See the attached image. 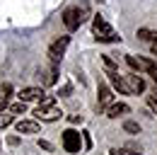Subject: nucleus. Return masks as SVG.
<instances>
[{
	"label": "nucleus",
	"mask_w": 157,
	"mask_h": 155,
	"mask_svg": "<svg viewBox=\"0 0 157 155\" xmlns=\"http://www.w3.org/2000/svg\"><path fill=\"white\" fill-rule=\"evenodd\" d=\"M106 75H109V82H111V87H114V90H118L121 95H133V92H131V85H128V78L121 75L116 68H111Z\"/></svg>",
	"instance_id": "obj_5"
},
{
	"label": "nucleus",
	"mask_w": 157,
	"mask_h": 155,
	"mask_svg": "<svg viewBox=\"0 0 157 155\" xmlns=\"http://www.w3.org/2000/svg\"><path fill=\"white\" fill-rule=\"evenodd\" d=\"M63 148H65V153H80L82 150V136L75 131V129H68V131H63Z\"/></svg>",
	"instance_id": "obj_4"
},
{
	"label": "nucleus",
	"mask_w": 157,
	"mask_h": 155,
	"mask_svg": "<svg viewBox=\"0 0 157 155\" xmlns=\"http://www.w3.org/2000/svg\"><path fill=\"white\" fill-rule=\"evenodd\" d=\"M111 155H136V153H131V150H123V148H114V150H111Z\"/></svg>",
	"instance_id": "obj_20"
},
{
	"label": "nucleus",
	"mask_w": 157,
	"mask_h": 155,
	"mask_svg": "<svg viewBox=\"0 0 157 155\" xmlns=\"http://www.w3.org/2000/svg\"><path fill=\"white\" fill-rule=\"evenodd\" d=\"M12 112H0V129H5V126H10L12 124Z\"/></svg>",
	"instance_id": "obj_14"
},
{
	"label": "nucleus",
	"mask_w": 157,
	"mask_h": 155,
	"mask_svg": "<svg viewBox=\"0 0 157 155\" xmlns=\"http://www.w3.org/2000/svg\"><path fill=\"white\" fill-rule=\"evenodd\" d=\"M60 114H63V112L56 107L53 97H41L39 107H36V112H34V116L41 119V121H56V119H60Z\"/></svg>",
	"instance_id": "obj_2"
},
{
	"label": "nucleus",
	"mask_w": 157,
	"mask_h": 155,
	"mask_svg": "<svg viewBox=\"0 0 157 155\" xmlns=\"http://www.w3.org/2000/svg\"><path fill=\"white\" fill-rule=\"evenodd\" d=\"M147 75L152 78V80H155V85H157V66H155V63H152V66L147 68Z\"/></svg>",
	"instance_id": "obj_19"
},
{
	"label": "nucleus",
	"mask_w": 157,
	"mask_h": 155,
	"mask_svg": "<svg viewBox=\"0 0 157 155\" xmlns=\"http://www.w3.org/2000/svg\"><path fill=\"white\" fill-rule=\"evenodd\" d=\"M5 109H7V102H5V99H0V112H5Z\"/></svg>",
	"instance_id": "obj_21"
},
{
	"label": "nucleus",
	"mask_w": 157,
	"mask_h": 155,
	"mask_svg": "<svg viewBox=\"0 0 157 155\" xmlns=\"http://www.w3.org/2000/svg\"><path fill=\"white\" fill-rule=\"evenodd\" d=\"M152 54H155V56H157V51H152Z\"/></svg>",
	"instance_id": "obj_22"
},
{
	"label": "nucleus",
	"mask_w": 157,
	"mask_h": 155,
	"mask_svg": "<svg viewBox=\"0 0 157 155\" xmlns=\"http://www.w3.org/2000/svg\"><path fill=\"white\" fill-rule=\"evenodd\" d=\"M44 82H46V85H53V82H56V63H53V68L46 73V80H44Z\"/></svg>",
	"instance_id": "obj_18"
},
{
	"label": "nucleus",
	"mask_w": 157,
	"mask_h": 155,
	"mask_svg": "<svg viewBox=\"0 0 157 155\" xmlns=\"http://www.w3.org/2000/svg\"><path fill=\"white\" fill-rule=\"evenodd\" d=\"M90 15V10H87V5H78V7H68L65 12H63V24L73 32V29H78L80 24L87 19Z\"/></svg>",
	"instance_id": "obj_3"
},
{
	"label": "nucleus",
	"mask_w": 157,
	"mask_h": 155,
	"mask_svg": "<svg viewBox=\"0 0 157 155\" xmlns=\"http://www.w3.org/2000/svg\"><path fill=\"white\" fill-rule=\"evenodd\" d=\"M111 102H114V90H111L106 82H101L99 90H97V107L99 109H106Z\"/></svg>",
	"instance_id": "obj_7"
},
{
	"label": "nucleus",
	"mask_w": 157,
	"mask_h": 155,
	"mask_svg": "<svg viewBox=\"0 0 157 155\" xmlns=\"http://www.w3.org/2000/svg\"><path fill=\"white\" fill-rule=\"evenodd\" d=\"M41 97H44V90H41V87H24V90H20L22 102H32V99H41Z\"/></svg>",
	"instance_id": "obj_11"
},
{
	"label": "nucleus",
	"mask_w": 157,
	"mask_h": 155,
	"mask_svg": "<svg viewBox=\"0 0 157 155\" xmlns=\"http://www.w3.org/2000/svg\"><path fill=\"white\" fill-rule=\"evenodd\" d=\"M147 104H150V109H152V112L157 114V85H155V90L147 95Z\"/></svg>",
	"instance_id": "obj_16"
},
{
	"label": "nucleus",
	"mask_w": 157,
	"mask_h": 155,
	"mask_svg": "<svg viewBox=\"0 0 157 155\" xmlns=\"http://www.w3.org/2000/svg\"><path fill=\"white\" fill-rule=\"evenodd\" d=\"M126 63L136 70V73H147V68L152 66V61H145V58H136V56H126Z\"/></svg>",
	"instance_id": "obj_9"
},
{
	"label": "nucleus",
	"mask_w": 157,
	"mask_h": 155,
	"mask_svg": "<svg viewBox=\"0 0 157 155\" xmlns=\"http://www.w3.org/2000/svg\"><path fill=\"white\" fill-rule=\"evenodd\" d=\"M17 133H27V136L39 133V121H32V119H22V121H17Z\"/></svg>",
	"instance_id": "obj_8"
},
{
	"label": "nucleus",
	"mask_w": 157,
	"mask_h": 155,
	"mask_svg": "<svg viewBox=\"0 0 157 155\" xmlns=\"http://www.w3.org/2000/svg\"><path fill=\"white\" fill-rule=\"evenodd\" d=\"M10 95H12V87L7 85V82H0V99H10Z\"/></svg>",
	"instance_id": "obj_15"
},
{
	"label": "nucleus",
	"mask_w": 157,
	"mask_h": 155,
	"mask_svg": "<svg viewBox=\"0 0 157 155\" xmlns=\"http://www.w3.org/2000/svg\"><path fill=\"white\" fill-rule=\"evenodd\" d=\"M92 34H94V39L101 41V44H116V41H121V37L114 32V27L101 17V15H94V19H92Z\"/></svg>",
	"instance_id": "obj_1"
},
{
	"label": "nucleus",
	"mask_w": 157,
	"mask_h": 155,
	"mask_svg": "<svg viewBox=\"0 0 157 155\" xmlns=\"http://www.w3.org/2000/svg\"><path fill=\"white\" fill-rule=\"evenodd\" d=\"M131 109H128V104H123V102H111L109 107H106V116L109 119H118V116L128 114Z\"/></svg>",
	"instance_id": "obj_10"
},
{
	"label": "nucleus",
	"mask_w": 157,
	"mask_h": 155,
	"mask_svg": "<svg viewBox=\"0 0 157 155\" xmlns=\"http://www.w3.org/2000/svg\"><path fill=\"white\" fill-rule=\"evenodd\" d=\"M123 129H126L128 133H140V126H138L136 121H126V124H123Z\"/></svg>",
	"instance_id": "obj_17"
},
{
	"label": "nucleus",
	"mask_w": 157,
	"mask_h": 155,
	"mask_svg": "<svg viewBox=\"0 0 157 155\" xmlns=\"http://www.w3.org/2000/svg\"><path fill=\"white\" fill-rule=\"evenodd\" d=\"M68 44H70V37H60V39H56V41L48 46V58H51V63H60V58H63V54H65Z\"/></svg>",
	"instance_id": "obj_6"
},
{
	"label": "nucleus",
	"mask_w": 157,
	"mask_h": 155,
	"mask_svg": "<svg viewBox=\"0 0 157 155\" xmlns=\"http://www.w3.org/2000/svg\"><path fill=\"white\" fill-rule=\"evenodd\" d=\"M126 78H128V85H131V92H133V95H138V92L145 90V80L140 78V73H131V75H126Z\"/></svg>",
	"instance_id": "obj_12"
},
{
	"label": "nucleus",
	"mask_w": 157,
	"mask_h": 155,
	"mask_svg": "<svg viewBox=\"0 0 157 155\" xmlns=\"http://www.w3.org/2000/svg\"><path fill=\"white\" fill-rule=\"evenodd\" d=\"M7 112H12V114H24V112H27V102H15V104H10V107H7Z\"/></svg>",
	"instance_id": "obj_13"
}]
</instances>
